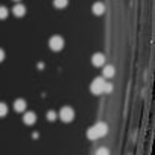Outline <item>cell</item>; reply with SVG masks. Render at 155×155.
I'll list each match as a JSON object with an SVG mask.
<instances>
[{"mask_svg": "<svg viewBox=\"0 0 155 155\" xmlns=\"http://www.w3.org/2000/svg\"><path fill=\"white\" fill-rule=\"evenodd\" d=\"M107 131H108V126H107V123H104V122H99V123H96L94 126H91V128L87 131V137H88L90 140H96V138H101V137H104V135L107 134Z\"/></svg>", "mask_w": 155, "mask_h": 155, "instance_id": "cell-1", "label": "cell"}, {"mask_svg": "<svg viewBox=\"0 0 155 155\" xmlns=\"http://www.w3.org/2000/svg\"><path fill=\"white\" fill-rule=\"evenodd\" d=\"M104 84H105V81H104V78H94L93 79V82H91V93L93 94H101V93H104Z\"/></svg>", "mask_w": 155, "mask_h": 155, "instance_id": "cell-2", "label": "cell"}, {"mask_svg": "<svg viewBox=\"0 0 155 155\" xmlns=\"http://www.w3.org/2000/svg\"><path fill=\"white\" fill-rule=\"evenodd\" d=\"M59 117H61V120L65 122V123L71 122V120L74 119V111H73V108H70V107H64V108H61V111H59Z\"/></svg>", "mask_w": 155, "mask_h": 155, "instance_id": "cell-3", "label": "cell"}, {"mask_svg": "<svg viewBox=\"0 0 155 155\" xmlns=\"http://www.w3.org/2000/svg\"><path fill=\"white\" fill-rule=\"evenodd\" d=\"M49 46H50L52 50L59 52V50L64 47V40H62V37H59V35H53V37L50 38V41H49Z\"/></svg>", "mask_w": 155, "mask_h": 155, "instance_id": "cell-4", "label": "cell"}, {"mask_svg": "<svg viewBox=\"0 0 155 155\" xmlns=\"http://www.w3.org/2000/svg\"><path fill=\"white\" fill-rule=\"evenodd\" d=\"M91 62H93V65H96V67L104 65V64H105V56H104V53H94V55L91 56Z\"/></svg>", "mask_w": 155, "mask_h": 155, "instance_id": "cell-5", "label": "cell"}, {"mask_svg": "<svg viewBox=\"0 0 155 155\" xmlns=\"http://www.w3.org/2000/svg\"><path fill=\"white\" fill-rule=\"evenodd\" d=\"M14 110H15L17 113H23V111L26 110V101L17 99V101L14 102Z\"/></svg>", "mask_w": 155, "mask_h": 155, "instance_id": "cell-6", "label": "cell"}, {"mask_svg": "<svg viewBox=\"0 0 155 155\" xmlns=\"http://www.w3.org/2000/svg\"><path fill=\"white\" fill-rule=\"evenodd\" d=\"M23 122H25L26 125H34V123L37 122V116L29 111V113H26V114L23 116Z\"/></svg>", "mask_w": 155, "mask_h": 155, "instance_id": "cell-7", "label": "cell"}, {"mask_svg": "<svg viewBox=\"0 0 155 155\" xmlns=\"http://www.w3.org/2000/svg\"><path fill=\"white\" fill-rule=\"evenodd\" d=\"M91 11H93V14H96V15H102V14L105 12V6H104V3H94V5L91 6Z\"/></svg>", "mask_w": 155, "mask_h": 155, "instance_id": "cell-8", "label": "cell"}, {"mask_svg": "<svg viewBox=\"0 0 155 155\" xmlns=\"http://www.w3.org/2000/svg\"><path fill=\"white\" fill-rule=\"evenodd\" d=\"M12 12H14V15H17V17H23V15L26 14V8L18 3V5H15V6L12 8Z\"/></svg>", "mask_w": 155, "mask_h": 155, "instance_id": "cell-9", "label": "cell"}, {"mask_svg": "<svg viewBox=\"0 0 155 155\" xmlns=\"http://www.w3.org/2000/svg\"><path fill=\"white\" fill-rule=\"evenodd\" d=\"M104 76L105 78H113L114 76V67L113 65H105L104 67Z\"/></svg>", "mask_w": 155, "mask_h": 155, "instance_id": "cell-10", "label": "cell"}, {"mask_svg": "<svg viewBox=\"0 0 155 155\" xmlns=\"http://www.w3.org/2000/svg\"><path fill=\"white\" fill-rule=\"evenodd\" d=\"M68 3V0H53V5L56 8H65Z\"/></svg>", "mask_w": 155, "mask_h": 155, "instance_id": "cell-11", "label": "cell"}, {"mask_svg": "<svg viewBox=\"0 0 155 155\" xmlns=\"http://www.w3.org/2000/svg\"><path fill=\"white\" fill-rule=\"evenodd\" d=\"M6 113H8V107H6L3 102H0V117L6 116Z\"/></svg>", "mask_w": 155, "mask_h": 155, "instance_id": "cell-12", "label": "cell"}, {"mask_svg": "<svg viewBox=\"0 0 155 155\" xmlns=\"http://www.w3.org/2000/svg\"><path fill=\"white\" fill-rule=\"evenodd\" d=\"M8 14H9V11H8L5 6H0V18H2V20H3V18H6V17H8Z\"/></svg>", "mask_w": 155, "mask_h": 155, "instance_id": "cell-13", "label": "cell"}, {"mask_svg": "<svg viewBox=\"0 0 155 155\" xmlns=\"http://www.w3.org/2000/svg\"><path fill=\"white\" fill-rule=\"evenodd\" d=\"M46 117H47V120H50V122H53L56 117H58V114L55 113V111H49L47 114H46Z\"/></svg>", "mask_w": 155, "mask_h": 155, "instance_id": "cell-14", "label": "cell"}, {"mask_svg": "<svg viewBox=\"0 0 155 155\" xmlns=\"http://www.w3.org/2000/svg\"><path fill=\"white\" fill-rule=\"evenodd\" d=\"M96 155H110V150L107 147H99L97 152H96Z\"/></svg>", "mask_w": 155, "mask_h": 155, "instance_id": "cell-15", "label": "cell"}, {"mask_svg": "<svg viewBox=\"0 0 155 155\" xmlns=\"http://www.w3.org/2000/svg\"><path fill=\"white\" fill-rule=\"evenodd\" d=\"M111 90H113V84H110V82H105V84H104V93H105V91H107V93H110Z\"/></svg>", "mask_w": 155, "mask_h": 155, "instance_id": "cell-16", "label": "cell"}, {"mask_svg": "<svg viewBox=\"0 0 155 155\" xmlns=\"http://www.w3.org/2000/svg\"><path fill=\"white\" fill-rule=\"evenodd\" d=\"M3 59H5V52H3L2 49H0V62H2Z\"/></svg>", "mask_w": 155, "mask_h": 155, "instance_id": "cell-17", "label": "cell"}, {"mask_svg": "<svg viewBox=\"0 0 155 155\" xmlns=\"http://www.w3.org/2000/svg\"><path fill=\"white\" fill-rule=\"evenodd\" d=\"M15 2H18V0H15Z\"/></svg>", "mask_w": 155, "mask_h": 155, "instance_id": "cell-18", "label": "cell"}]
</instances>
